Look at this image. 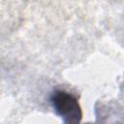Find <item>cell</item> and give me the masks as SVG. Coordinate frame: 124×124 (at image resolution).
Instances as JSON below:
<instances>
[{"mask_svg":"<svg viewBox=\"0 0 124 124\" xmlns=\"http://www.w3.org/2000/svg\"><path fill=\"white\" fill-rule=\"evenodd\" d=\"M49 102L57 115L64 123H78L82 117V111L76 96L65 91L55 90L52 92Z\"/></svg>","mask_w":124,"mask_h":124,"instance_id":"1","label":"cell"}]
</instances>
